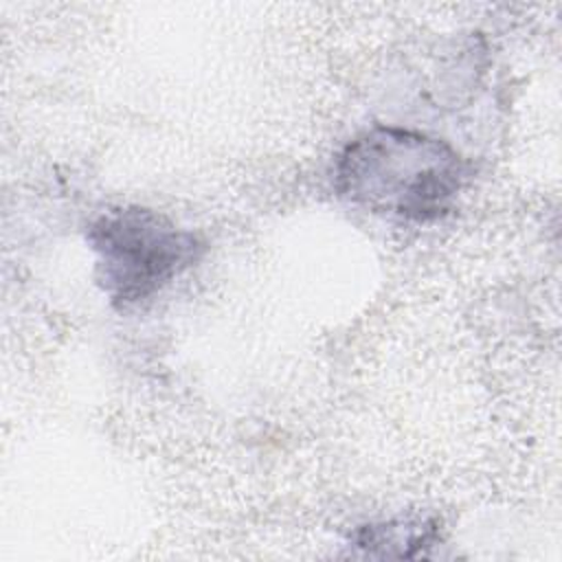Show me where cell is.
<instances>
[{
    "label": "cell",
    "mask_w": 562,
    "mask_h": 562,
    "mask_svg": "<svg viewBox=\"0 0 562 562\" xmlns=\"http://www.w3.org/2000/svg\"><path fill=\"white\" fill-rule=\"evenodd\" d=\"M86 239L97 255L99 285L116 310L151 299L206 250L200 235L145 206L103 211Z\"/></svg>",
    "instance_id": "cell-2"
},
{
    "label": "cell",
    "mask_w": 562,
    "mask_h": 562,
    "mask_svg": "<svg viewBox=\"0 0 562 562\" xmlns=\"http://www.w3.org/2000/svg\"><path fill=\"white\" fill-rule=\"evenodd\" d=\"M468 178L470 165L452 145L395 125L364 130L336 162L342 198L408 222L443 217Z\"/></svg>",
    "instance_id": "cell-1"
}]
</instances>
